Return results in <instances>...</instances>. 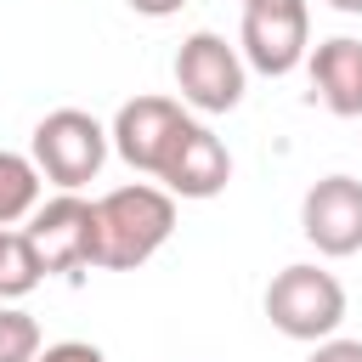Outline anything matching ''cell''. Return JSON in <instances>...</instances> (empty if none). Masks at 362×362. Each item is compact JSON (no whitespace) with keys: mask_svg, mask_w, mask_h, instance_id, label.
<instances>
[{"mask_svg":"<svg viewBox=\"0 0 362 362\" xmlns=\"http://www.w3.org/2000/svg\"><path fill=\"white\" fill-rule=\"evenodd\" d=\"M170 232H175V198L164 187H147V181L113 187L90 204V266L136 272L164 249Z\"/></svg>","mask_w":362,"mask_h":362,"instance_id":"1","label":"cell"},{"mask_svg":"<svg viewBox=\"0 0 362 362\" xmlns=\"http://www.w3.org/2000/svg\"><path fill=\"white\" fill-rule=\"evenodd\" d=\"M266 317L277 334L317 345L345 322V288L322 266H283L266 288Z\"/></svg>","mask_w":362,"mask_h":362,"instance_id":"2","label":"cell"},{"mask_svg":"<svg viewBox=\"0 0 362 362\" xmlns=\"http://www.w3.org/2000/svg\"><path fill=\"white\" fill-rule=\"evenodd\" d=\"M34 170L51 181V187H62V192H79L85 181H96L102 175V164H107V130L90 119V113H79V107H57V113H45L40 124H34Z\"/></svg>","mask_w":362,"mask_h":362,"instance_id":"3","label":"cell"},{"mask_svg":"<svg viewBox=\"0 0 362 362\" xmlns=\"http://www.w3.org/2000/svg\"><path fill=\"white\" fill-rule=\"evenodd\" d=\"M175 90H181V102L198 107V113H232V107L243 102V57H238L221 34L198 28V34H187L181 51H175Z\"/></svg>","mask_w":362,"mask_h":362,"instance_id":"4","label":"cell"},{"mask_svg":"<svg viewBox=\"0 0 362 362\" xmlns=\"http://www.w3.org/2000/svg\"><path fill=\"white\" fill-rule=\"evenodd\" d=\"M243 62L260 74H288L300 68L305 45H311V11L305 0H255L243 6Z\"/></svg>","mask_w":362,"mask_h":362,"instance_id":"5","label":"cell"},{"mask_svg":"<svg viewBox=\"0 0 362 362\" xmlns=\"http://www.w3.org/2000/svg\"><path fill=\"white\" fill-rule=\"evenodd\" d=\"M181 124H187L181 102H170V96H130V102L113 113L107 147H113L130 170L158 175L164 158H170V147H175V136H181Z\"/></svg>","mask_w":362,"mask_h":362,"instance_id":"6","label":"cell"},{"mask_svg":"<svg viewBox=\"0 0 362 362\" xmlns=\"http://www.w3.org/2000/svg\"><path fill=\"white\" fill-rule=\"evenodd\" d=\"M23 238L40 255V272H79L90 266V204L79 192H57L51 204H34Z\"/></svg>","mask_w":362,"mask_h":362,"instance_id":"7","label":"cell"},{"mask_svg":"<svg viewBox=\"0 0 362 362\" xmlns=\"http://www.w3.org/2000/svg\"><path fill=\"white\" fill-rule=\"evenodd\" d=\"M300 232L322 255H356L362 249V181L356 175H322L300 204Z\"/></svg>","mask_w":362,"mask_h":362,"instance_id":"8","label":"cell"},{"mask_svg":"<svg viewBox=\"0 0 362 362\" xmlns=\"http://www.w3.org/2000/svg\"><path fill=\"white\" fill-rule=\"evenodd\" d=\"M158 181H164L170 198H215L232 181V153L209 124L187 119L175 147H170V158H164V170H158Z\"/></svg>","mask_w":362,"mask_h":362,"instance_id":"9","label":"cell"},{"mask_svg":"<svg viewBox=\"0 0 362 362\" xmlns=\"http://www.w3.org/2000/svg\"><path fill=\"white\" fill-rule=\"evenodd\" d=\"M311 85L339 119H362V40H322L311 51Z\"/></svg>","mask_w":362,"mask_h":362,"instance_id":"10","label":"cell"},{"mask_svg":"<svg viewBox=\"0 0 362 362\" xmlns=\"http://www.w3.org/2000/svg\"><path fill=\"white\" fill-rule=\"evenodd\" d=\"M34 204H40V170H34V158L0 147V226L28 221Z\"/></svg>","mask_w":362,"mask_h":362,"instance_id":"11","label":"cell"},{"mask_svg":"<svg viewBox=\"0 0 362 362\" xmlns=\"http://www.w3.org/2000/svg\"><path fill=\"white\" fill-rule=\"evenodd\" d=\"M40 277H45V272H40L34 243H28L23 232L0 226V300H23V294H28Z\"/></svg>","mask_w":362,"mask_h":362,"instance_id":"12","label":"cell"},{"mask_svg":"<svg viewBox=\"0 0 362 362\" xmlns=\"http://www.w3.org/2000/svg\"><path fill=\"white\" fill-rule=\"evenodd\" d=\"M40 356V322L0 300V362H34Z\"/></svg>","mask_w":362,"mask_h":362,"instance_id":"13","label":"cell"},{"mask_svg":"<svg viewBox=\"0 0 362 362\" xmlns=\"http://www.w3.org/2000/svg\"><path fill=\"white\" fill-rule=\"evenodd\" d=\"M34 362H107L96 345H85V339H62V345H45Z\"/></svg>","mask_w":362,"mask_h":362,"instance_id":"14","label":"cell"},{"mask_svg":"<svg viewBox=\"0 0 362 362\" xmlns=\"http://www.w3.org/2000/svg\"><path fill=\"white\" fill-rule=\"evenodd\" d=\"M311 362H362V339H317V351H311Z\"/></svg>","mask_w":362,"mask_h":362,"instance_id":"15","label":"cell"},{"mask_svg":"<svg viewBox=\"0 0 362 362\" xmlns=\"http://www.w3.org/2000/svg\"><path fill=\"white\" fill-rule=\"evenodd\" d=\"M130 6H136L141 17H170V11H181L187 0H130Z\"/></svg>","mask_w":362,"mask_h":362,"instance_id":"16","label":"cell"},{"mask_svg":"<svg viewBox=\"0 0 362 362\" xmlns=\"http://www.w3.org/2000/svg\"><path fill=\"white\" fill-rule=\"evenodd\" d=\"M334 11H351V17H362V0H328Z\"/></svg>","mask_w":362,"mask_h":362,"instance_id":"17","label":"cell"},{"mask_svg":"<svg viewBox=\"0 0 362 362\" xmlns=\"http://www.w3.org/2000/svg\"><path fill=\"white\" fill-rule=\"evenodd\" d=\"M243 6H255V0H243Z\"/></svg>","mask_w":362,"mask_h":362,"instance_id":"18","label":"cell"}]
</instances>
